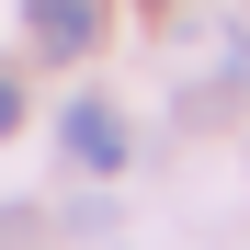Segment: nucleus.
Returning <instances> with one entry per match:
<instances>
[{
    "label": "nucleus",
    "instance_id": "f257e3e1",
    "mask_svg": "<svg viewBox=\"0 0 250 250\" xmlns=\"http://www.w3.org/2000/svg\"><path fill=\"white\" fill-rule=\"evenodd\" d=\"M57 137H68V171H125V159H137V148H125V114L114 103H68V125H57Z\"/></svg>",
    "mask_w": 250,
    "mask_h": 250
},
{
    "label": "nucleus",
    "instance_id": "f03ea898",
    "mask_svg": "<svg viewBox=\"0 0 250 250\" xmlns=\"http://www.w3.org/2000/svg\"><path fill=\"white\" fill-rule=\"evenodd\" d=\"M46 57H103V0H23Z\"/></svg>",
    "mask_w": 250,
    "mask_h": 250
},
{
    "label": "nucleus",
    "instance_id": "7ed1b4c3",
    "mask_svg": "<svg viewBox=\"0 0 250 250\" xmlns=\"http://www.w3.org/2000/svg\"><path fill=\"white\" fill-rule=\"evenodd\" d=\"M12 125H23V80L0 68V137H12Z\"/></svg>",
    "mask_w": 250,
    "mask_h": 250
},
{
    "label": "nucleus",
    "instance_id": "20e7f679",
    "mask_svg": "<svg viewBox=\"0 0 250 250\" xmlns=\"http://www.w3.org/2000/svg\"><path fill=\"white\" fill-rule=\"evenodd\" d=\"M23 228H34V216H23V205H0V250H12V239H23Z\"/></svg>",
    "mask_w": 250,
    "mask_h": 250
}]
</instances>
